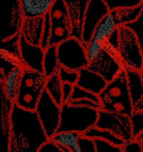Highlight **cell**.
I'll return each instance as SVG.
<instances>
[{"label":"cell","mask_w":143,"mask_h":152,"mask_svg":"<svg viewBox=\"0 0 143 152\" xmlns=\"http://www.w3.org/2000/svg\"><path fill=\"white\" fill-rule=\"evenodd\" d=\"M95 126L105 129L124 140L126 142L134 140L130 116L100 109Z\"/></svg>","instance_id":"9c48e42d"},{"label":"cell","mask_w":143,"mask_h":152,"mask_svg":"<svg viewBox=\"0 0 143 152\" xmlns=\"http://www.w3.org/2000/svg\"><path fill=\"white\" fill-rule=\"evenodd\" d=\"M123 152H143L142 144L133 140L125 143L123 147Z\"/></svg>","instance_id":"f35d334b"},{"label":"cell","mask_w":143,"mask_h":152,"mask_svg":"<svg viewBox=\"0 0 143 152\" xmlns=\"http://www.w3.org/2000/svg\"><path fill=\"white\" fill-rule=\"evenodd\" d=\"M104 44L100 43L96 40H92L86 46V55L87 59L90 62H91L100 55L102 50Z\"/></svg>","instance_id":"d6a6232c"},{"label":"cell","mask_w":143,"mask_h":152,"mask_svg":"<svg viewBox=\"0 0 143 152\" xmlns=\"http://www.w3.org/2000/svg\"><path fill=\"white\" fill-rule=\"evenodd\" d=\"M51 36V23L49 12L44 17V25L42 32V36L40 42V47L46 50L49 46V42Z\"/></svg>","instance_id":"1f68e13d"},{"label":"cell","mask_w":143,"mask_h":152,"mask_svg":"<svg viewBox=\"0 0 143 152\" xmlns=\"http://www.w3.org/2000/svg\"><path fill=\"white\" fill-rule=\"evenodd\" d=\"M143 7V3L137 7L117 9L112 12L118 27L125 26L135 21L139 16Z\"/></svg>","instance_id":"7402d4cb"},{"label":"cell","mask_w":143,"mask_h":152,"mask_svg":"<svg viewBox=\"0 0 143 152\" xmlns=\"http://www.w3.org/2000/svg\"><path fill=\"white\" fill-rule=\"evenodd\" d=\"M35 112L47 137L51 139L56 134L59 126L61 106L54 102L45 89L39 99Z\"/></svg>","instance_id":"ba28073f"},{"label":"cell","mask_w":143,"mask_h":152,"mask_svg":"<svg viewBox=\"0 0 143 152\" xmlns=\"http://www.w3.org/2000/svg\"><path fill=\"white\" fill-rule=\"evenodd\" d=\"M135 34L143 53V7L138 18L132 23L125 25Z\"/></svg>","instance_id":"f546056e"},{"label":"cell","mask_w":143,"mask_h":152,"mask_svg":"<svg viewBox=\"0 0 143 152\" xmlns=\"http://www.w3.org/2000/svg\"><path fill=\"white\" fill-rule=\"evenodd\" d=\"M134 140H136V141H139V142L142 143V142H143V130H142L141 132H140L134 138Z\"/></svg>","instance_id":"7bdbcfd3"},{"label":"cell","mask_w":143,"mask_h":152,"mask_svg":"<svg viewBox=\"0 0 143 152\" xmlns=\"http://www.w3.org/2000/svg\"><path fill=\"white\" fill-rule=\"evenodd\" d=\"M86 47L81 40L70 37L57 46V55L60 66L78 71L87 68L89 62Z\"/></svg>","instance_id":"8992f818"},{"label":"cell","mask_w":143,"mask_h":152,"mask_svg":"<svg viewBox=\"0 0 143 152\" xmlns=\"http://www.w3.org/2000/svg\"><path fill=\"white\" fill-rule=\"evenodd\" d=\"M45 90L57 104L60 106L62 105V82L59 78L58 71L47 78Z\"/></svg>","instance_id":"603a6c76"},{"label":"cell","mask_w":143,"mask_h":152,"mask_svg":"<svg viewBox=\"0 0 143 152\" xmlns=\"http://www.w3.org/2000/svg\"><path fill=\"white\" fill-rule=\"evenodd\" d=\"M119 44V34L118 28L111 34V36L107 40L105 45L110 49L117 53Z\"/></svg>","instance_id":"8d00e7d4"},{"label":"cell","mask_w":143,"mask_h":152,"mask_svg":"<svg viewBox=\"0 0 143 152\" xmlns=\"http://www.w3.org/2000/svg\"><path fill=\"white\" fill-rule=\"evenodd\" d=\"M23 68L19 64L3 80H1V86L8 99L14 103Z\"/></svg>","instance_id":"44dd1931"},{"label":"cell","mask_w":143,"mask_h":152,"mask_svg":"<svg viewBox=\"0 0 143 152\" xmlns=\"http://www.w3.org/2000/svg\"><path fill=\"white\" fill-rule=\"evenodd\" d=\"M44 25V17L24 18L20 34L28 43L40 46Z\"/></svg>","instance_id":"e0dca14e"},{"label":"cell","mask_w":143,"mask_h":152,"mask_svg":"<svg viewBox=\"0 0 143 152\" xmlns=\"http://www.w3.org/2000/svg\"><path fill=\"white\" fill-rule=\"evenodd\" d=\"M58 74L62 83H69L73 86L77 85L79 73L77 71H72L60 66L58 69Z\"/></svg>","instance_id":"4dcf8cb0"},{"label":"cell","mask_w":143,"mask_h":152,"mask_svg":"<svg viewBox=\"0 0 143 152\" xmlns=\"http://www.w3.org/2000/svg\"><path fill=\"white\" fill-rule=\"evenodd\" d=\"M101 109L131 116L134 112L125 69L115 79L107 83L98 95Z\"/></svg>","instance_id":"7a4b0ae2"},{"label":"cell","mask_w":143,"mask_h":152,"mask_svg":"<svg viewBox=\"0 0 143 152\" xmlns=\"http://www.w3.org/2000/svg\"><path fill=\"white\" fill-rule=\"evenodd\" d=\"M6 10V22L3 28L1 40L14 36L21 32L24 21L20 1L9 3Z\"/></svg>","instance_id":"5bb4252c"},{"label":"cell","mask_w":143,"mask_h":152,"mask_svg":"<svg viewBox=\"0 0 143 152\" xmlns=\"http://www.w3.org/2000/svg\"><path fill=\"white\" fill-rule=\"evenodd\" d=\"M19 64L18 61L1 52V80L5 79Z\"/></svg>","instance_id":"83f0119b"},{"label":"cell","mask_w":143,"mask_h":152,"mask_svg":"<svg viewBox=\"0 0 143 152\" xmlns=\"http://www.w3.org/2000/svg\"><path fill=\"white\" fill-rule=\"evenodd\" d=\"M110 11L117 9L137 7L143 3V0H104Z\"/></svg>","instance_id":"f1b7e54d"},{"label":"cell","mask_w":143,"mask_h":152,"mask_svg":"<svg viewBox=\"0 0 143 152\" xmlns=\"http://www.w3.org/2000/svg\"><path fill=\"white\" fill-rule=\"evenodd\" d=\"M78 144L81 152H96V148L94 140L80 135Z\"/></svg>","instance_id":"d590c367"},{"label":"cell","mask_w":143,"mask_h":152,"mask_svg":"<svg viewBox=\"0 0 143 152\" xmlns=\"http://www.w3.org/2000/svg\"><path fill=\"white\" fill-rule=\"evenodd\" d=\"M20 65L23 68L43 72L45 50L40 46L32 45L21 36L20 40Z\"/></svg>","instance_id":"7c38bea8"},{"label":"cell","mask_w":143,"mask_h":152,"mask_svg":"<svg viewBox=\"0 0 143 152\" xmlns=\"http://www.w3.org/2000/svg\"><path fill=\"white\" fill-rule=\"evenodd\" d=\"M134 138L143 130V110L134 111L130 116Z\"/></svg>","instance_id":"836d02e7"},{"label":"cell","mask_w":143,"mask_h":152,"mask_svg":"<svg viewBox=\"0 0 143 152\" xmlns=\"http://www.w3.org/2000/svg\"><path fill=\"white\" fill-rule=\"evenodd\" d=\"M129 93L134 106L143 97V78L141 71L134 69H125Z\"/></svg>","instance_id":"d6986e66"},{"label":"cell","mask_w":143,"mask_h":152,"mask_svg":"<svg viewBox=\"0 0 143 152\" xmlns=\"http://www.w3.org/2000/svg\"><path fill=\"white\" fill-rule=\"evenodd\" d=\"M78 73L77 86L95 94L99 95L108 83L101 75L87 67L81 69Z\"/></svg>","instance_id":"2e32d148"},{"label":"cell","mask_w":143,"mask_h":152,"mask_svg":"<svg viewBox=\"0 0 143 152\" xmlns=\"http://www.w3.org/2000/svg\"><path fill=\"white\" fill-rule=\"evenodd\" d=\"M46 80L43 72L23 68L14 103L24 109L35 111Z\"/></svg>","instance_id":"277c9868"},{"label":"cell","mask_w":143,"mask_h":152,"mask_svg":"<svg viewBox=\"0 0 143 152\" xmlns=\"http://www.w3.org/2000/svg\"><path fill=\"white\" fill-rule=\"evenodd\" d=\"M109 12L104 0H88L81 39L85 47L92 40L93 34L98 23Z\"/></svg>","instance_id":"8fae6325"},{"label":"cell","mask_w":143,"mask_h":152,"mask_svg":"<svg viewBox=\"0 0 143 152\" xmlns=\"http://www.w3.org/2000/svg\"><path fill=\"white\" fill-rule=\"evenodd\" d=\"M54 0H21L20 6L24 18L44 17L52 6Z\"/></svg>","instance_id":"ac0fdd59"},{"label":"cell","mask_w":143,"mask_h":152,"mask_svg":"<svg viewBox=\"0 0 143 152\" xmlns=\"http://www.w3.org/2000/svg\"><path fill=\"white\" fill-rule=\"evenodd\" d=\"M74 86L69 83H62V97L63 103H68L74 90Z\"/></svg>","instance_id":"60d3db41"},{"label":"cell","mask_w":143,"mask_h":152,"mask_svg":"<svg viewBox=\"0 0 143 152\" xmlns=\"http://www.w3.org/2000/svg\"><path fill=\"white\" fill-rule=\"evenodd\" d=\"M72 27L71 37L81 40L85 13L88 0H65Z\"/></svg>","instance_id":"4fadbf2b"},{"label":"cell","mask_w":143,"mask_h":152,"mask_svg":"<svg viewBox=\"0 0 143 152\" xmlns=\"http://www.w3.org/2000/svg\"><path fill=\"white\" fill-rule=\"evenodd\" d=\"M141 72H142V74H143V69H142V71H141Z\"/></svg>","instance_id":"ee69618b"},{"label":"cell","mask_w":143,"mask_h":152,"mask_svg":"<svg viewBox=\"0 0 143 152\" xmlns=\"http://www.w3.org/2000/svg\"><path fill=\"white\" fill-rule=\"evenodd\" d=\"M43 67V73L47 78L58 71L60 65L58 59L56 46H49L45 50Z\"/></svg>","instance_id":"cb8c5ba5"},{"label":"cell","mask_w":143,"mask_h":152,"mask_svg":"<svg viewBox=\"0 0 143 152\" xmlns=\"http://www.w3.org/2000/svg\"><path fill=\"white\" fill-rule=\"evenodd\" d=\"M10 122L9 152H37L49 140L35 111L13 103Z\"/></svg>","instance_id":"6da1fadb"},{"label":"cell","mask_w":143,"mask_h":152,"mask_svg":"<svg viewBox=\"0 0 143 152\" xmlns=\"http://www.w3.org/2000/svg\"><path fill=\"white\" fill-rule=\"evenodd\" d=\"M51 36L49 46H58L71 37L72 27L65 0H54L49 11Z\"/></svg>","instance_id":"52a82bcc"},{"label":"cell","mask_w":143,"mask_h":152,"mask_svg":"<svg viewBox=\"0 0 143 152\" xmlns=\"http://www.w3.org/2000/svg\"><path fill=\"white\" fill-rule=\"evenodd\" d=\"M1 147L0 152H9L11 134L10 115L13 103L5 95L1 86Z\"/></svg>","instance_id":"9a60e30c"},{"label":"cell","mask_w":143,"mask_h":152,"mask_svg":"<svg viewBox=\"0 0 143 152\" xmlns=\"http://www.w3.org/2000/svg\"><path fill=\"white\" fill-rule=\"evenodd\" d=\"M89 100L93 101L97 104H101L98 95L92 93L84 89L81 88L78 86L75 85L74 87V90L68 102L78 100Z\"/></svg>","instance_id":"4316f807"},{"label":"cell","mask_w":143,"mask_h":152,"mask_svg":"<svg viewBox=\"0 0 143 152\" xmlns=\"http://www.w3.org/2000/svg\"><path fill=\"white\" fill-rule=\"evenodd\" d=\"M98 117L97 109L71 105L68 103H63L57 132H74L82 135L89 129L95 126Z\"/></svg>","instance_id":"3957f363"},{"label":"cell","mask_w":143,"mask_h":152,"mask_svg":"<svg viewBox=\"0 0 143 152\" xmlns=\"http://www.w3.org/2000/svg\"><path fill=\"white\" fill-rule=\"evenodd\" d=\"M96 152H123V147L116 146L103 140H94Z\"/></svg>","instance_id":"e575fe53"},{"label":"cell","mask_w":143,"mask_h":152,"mask_svg":"<svg viewBox=\"0 0 143 152\" xmlns=\"http://www.w3.org/2000/svg\"><path fill=\"white\" fill-rule=\"evenodd\" d=\"M119 44L117 55L125 69L142 71L143 53L134 32L125 26L118 27Z\"/></svg>","instance_id":"5b68a950"},{"label":"cell","mask_w":143,"mask_h":152,"mask_svg":"<svg viewBox=\"0 0 143 152\" xmlns=\"http://www.w3.org/2000/svg\"><path fill=\"white\" fill-rule=\"evenodd\" d=\"M118 27L113 14L110 11L97 25L92 40L105 44L109 37Z\"/></svg>","instance_id":"ffe728a7"},{"label":"cell","mask_w":143,"mask_h":152,"mask_svg":"<svg viewBox=\"0 0 143 152\" xmlns=\"http://www.w3.org/2000/svg\"><path fill=\"white\" fill-rule=\"evenodd\" d=\"M143 78V74H142ZM143 110V97L139 102L134 106V111H141Z\"/></svg>","instance_id":"b9f144b4"},{"label":"cell","mask_w":143,"mask_h":152,"mask_svg":"<svg viewBox=\"0 0 143 152\" xmlns=\"http://www.w3.org/2000/svg\"><path fill=\"white\" fill-rule=\"evenodd\" d=\"M37 152H64L60 146L51 139H49L41 146Z\"/></svg>","instance_id":"74e56055"},{"label":"cell","mask_w":143,"mask_h":152,"mask_svg":"<svg viewBox=\"0 0 143 152\" xmlns=\"http://www.w3.org/2000/svg\"><path fill=\"white\" fill-rule=\"evenodd\" d=\"M68 103L74 105V106H84V107H91L93 109H96L97 110L101 109V104H97L93 101L89 100H75L70 102H68Z\"/></svg>","instance_id":"ab89813d"},{"label":"cell","mask_w":143,"mask_h":152,"mask_svg":"<svg viewBox=\"0 0 143 152\" xmlns=\"http://www.w3.org/2000/svg\"><path fill=\"white\" fill-rule=\"evenodd\" d=\"M82 135L92 140H103L113 144L115 145L122 147H123L126 143L124 140L118 137L112 132L105 129H99L96 128V126L92 127L89 129L84 134H83Z\"/></svg>","instance_id":"d4e9b609"},{"label":"cell","mask_w":143,"mask_h":152,"mask_svg":"<svg viewBox=\"0 0 143 152\" xmlns=\"http://www.w3.org/2000/svg\"><path fill=\"white\" fill-rule=\"evenodd\" d=\"M20 37L21 34L20 33L7 39L1 40L0 52L3 53L19 62L20 58Z\"/></svg>","instance_id":"484cf974"},{"label":"cell","mask_w":143,"mask_h":152,"mask_svg":"<svg viewBox=\"0 0 143 152\" xmlns=\"http://www.w3.org/2000/svg\"><path fill=\"white\" fill-rule=\"evenodd\" d=\"M87 68L101 75L107 83L115 79L125 69L117 53L104 44L100 55Z\"/></svg>","instance_id":"30bf717a"},{"label":"cell","mask_w":143,"mask_h":152,"mask_svg":"<svg viewBox=\"0 0 143 152\" xmlns=\"http://www.w3.org/2000/svg\"><path fill=\"white\" fill-rule=\"evenodd\" d=\"M142 147H143V142H142Z\"/></svg>","instance_id":"f6af8a7d"}]
</instances>
